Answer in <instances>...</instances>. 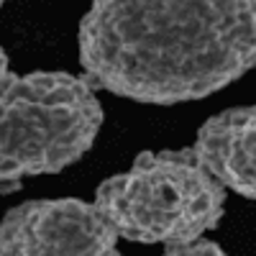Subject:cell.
I'll return each mask as SVG.
<instances>
[{
	"instance_id": "obj_2",
	"label": "cell",
	"mask_w": 256,
	"mask_h": 256,
	"mask_svg": "<svg viewBox=\"0 0 256 256\" xmlns=\"http://www.w3.org/2000/svg\"><path fill=\"white\" fill-rule=\"evenodd\" d=\"M105 113L92 84L70 72L13 74L0 84V192L56 174L90 152Z\"/></svg>"
},
{
	"instance_id": "obj_6",
	"label": "cell",
	"mask_w": 256,
	"mask_h": 256,
	"mask_svg": "<svg viewBox=\"0 0 256 256\" xmlns=\"http://www.w3.org/2000/svg\"><path fill=\"white\" fill-rule=\"evenodd\" d=\"M162 256H228L216 241H190V244H177V246H169Z\"/></svg>"
},
{
	"instance_id": "obj_1",
	"label": "cell",
	"mask_w": 256,
	"mask_h": 256,
	"mask_svg": "<svg viewBox=\"0 0 256 256\" xmlns=\"http://www.w3.org/2000/svg\"><path fill=\"white\" fill-rule=\"evenodd\" d=\"M77 46L95 88L148 105L200 100L256 67V0H92Z\"/></svg>"
},
{
	"instance_id": "obj_7",
	"label": "cell",
	"mask_w": 256,
	"mask_h": 256,
	"mask_svg": "<svg viewBox=\"0 0 256 256\" xmlns=\"http://www.w3.org/2000/svg\"><path fill=\"white\" fill-rule=\"evenodd\" d=\"M10 77V64H8V54L3 52V46H0V84H3L6 80Z\"/></svg>"
},
{
	"instance_id": "obj_4",
	"label": "cell",
	"mask_w": 256,
	"mask_h": 256,
	"mask_svg": "<svg viewBox=\"0 0 256 256\" xmlns=\"http://www.w3.org/2000/svg\"><path fill=\"white\" fill-rule=\"evenodd\" d=\"M0 256H120L118 233L95 202L28 200L0 220Z\"/></svg>"
},
{
	"instance_id": "obj_8",
	"label": "cell",
	"mask_w": 256,
	"mask_h": 256,
	"mask_svg": "<svg viewBox=\"0 0 256 256\" xmlns=\"http://www.w3.org/2000/svg\"><path fill=\"white\" fill-rule=\"evenodd\" d=\"M3 3H6V0H0V8H3Z\"/></svg>"
},
{
	"instance_id": "obj_3",
	"label": "cell",
	"mask_w": 256,
	"mask_h": 256,
	"mask_svg": "<svg viewBox=\"0 0 256 256\" xmlns=\"http://www.w3.org/2000/svg\"><path fill=\"white\" fill-rule=\"evenodd\" d=\"M95 205L123 238L177 246L220 223L226 187L192 148L144 152L128 172L98 184Z\"/></svg>"
},
{
	"instance_id": "obj_5",
	"label": "cell",
	"mask_w": 256,
	"mask_h": 256,
	"mask_svg": "<svg viewBox=\"0 0 256 256\" xmlns=\"http://www.w3.org/2000/svg\"><path fill=\"white\" fill-rule=\"evenodd\" d=\"M192 152L223 187L256 200V105L208 118Z\"/></svg>"
}]
</instances>
